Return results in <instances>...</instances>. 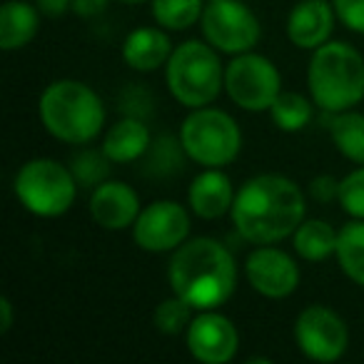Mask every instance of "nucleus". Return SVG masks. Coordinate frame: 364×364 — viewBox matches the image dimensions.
<instances>
[{
	"label": "nucleus",
	"instance_id": "1",
	"mask_svg": "<svg viewBox=\"0 0 364 364\" xmlns=\"http://www.w3.org/2000/svg\"><path fill=\"white\" fill-rule=\"evenodd\" d=\"M304 220L302 190L282 175H259L242 185L232 203V223L247 242L272 245L294 235Z\"/></svg>",
	"mask_w": 364,
	"mask_h": 364
},
{
	"label": "nucleus",
	"instance_id": "2",
	"mask_svg": "<svg viewBox=\"0 0 364 364\" xmlns=\"http://www.w3.org/2000/svg\"><path fill=\"white\" fill-rule=\"evenodd\" d=\"M167 277L172 292L195 309H215L235 292L237 267L225 245L210 237H198L175 250Z\"/></svg>",
	"mask_w": 364,
	"mask_h": 364
},
{
	"label": "nucleus",
	"instance_id": "3",
	"mask_svg": "<svg viewBox=\"0 0 364 364\" xmlns=\"http://www.w3.org/2000/svg\"><path fill=\"white\" fill-rule=\"evenodd\" d=\"M41 120L58 140L85 145L100 135L105 107L85 82L55 80L41 95Z\"/></svg>",
	"mask_w": 364,
	"mask_h": 364
},
{
	"label": "nucleus",
	"instance_id": "4",
	"mask_svg": "<svg viewBox=\"0 0 364 364\" xmlns=\"http://www.w3.org/2000/svg\"><path fill=\"white\" fill-rule=\"evenodd\" d=\"M314 105L344 112L364 97V58L347 43H324L314 50L307 73Z\"/></svg>",
	"mask_w": 364,
	"mask_h": 364
},
{
	"label": "nucleus",
	"instance_id": "5",
	"mask_svg": "<svg viewBox=\"0 0 364 364\" xmlns=\"http://www.w3.org/2000/svg\"><path fill=\"white\" fill-rule=\"evenodd\" d=\"M225 73L218 53L200 41H188L175 48L167 60V87L188 107H205L220 95Z\"/></svg>",
	"mask_w": 364,
	"mask_h": 364
},
{
	"label": "nucleus",
	"instance_id": "6",
	"mask_svg": "<svg viewBox=\"0 0 364 364\" xmlns=\"http://www.w3.org/2000/svg\"><path fill=\"white\" fill-rule=\"evenodd\" d=\"M77 180L60 162L38 157L21 167L16 175V195L26 210L38 218H58L75 203Z\"/></svg>",
	"mask_w": 364,
	"mask_h": 364
},
{
	"label": "nucleus",
	"instance_id": "7",
	"mask_svg": "<svg viewBox=\"0 0 364 364\" xmlns=\"http://www.w3.org/2000/svg\"><path fill=\"white\" fill-rule=\"evenodd\" d=\"M185 155L205 167H223L237 157L242 135L228 112L213 107H195L180 130Z\"/></svg>",
	"mask_w": 364,
	"mask_h": 364
},
{
	"label": "nucleus",
	"instance_id": "8",
	"mask_svg": "<svg viewBox=\"0 0 364 364\" xmlns=\"http://www.w3.org/2000/svg\"><path fill=\"white\" fill-rule=\"evenodd\" d=\"M225 87L235 105L242 110L257 112L269 110L274 97L279 95V73L264 55L240 53L225 70Z\"/></svg>",
	"mask_w": 364,
	"mask_h": 364
},
{
	"label": "nucleus",
	"instance_id": "9",
	"mask_svg": "<svg viewBox=\"0 0 364 364\" xmlns=\"http://www.w3.org/2000/svg\"><path fill=\"white\" fill-rule=\"evenodd\" d=\"M203 33L215 50L240 55L259 41V23L240 0H218L203 11Z\"/></svg>",
	"mask_w": 364,
	"mask_h": 364
},
{
	"label": "nucleus",
	"instance_id": "10",
	"mask_svg": "<svg viewBox=\"0 0 364 364\" xmlns=\"http://www.w3.org/2000/svg\"><path fill=\"white\" fill-rule=\"evenodd\" d=\"M297 347L314 362H334L344 354L349 334L339 314L322 304L307 307L294 322Z\"/></svg>",
	"mask_w": 364,
	"mask_h": 364
},
{
	"label": "nucleus",
	"instance_id": "11",
	"mask_svg": "<svg viewBox=\"0 0 364 364\" xmlns=\"http://www.w3.org/2000/svg\"><path fill=\"white\" fill-rule=\"evenodd\" d=\"M190 232V218L185 208L172 200H160V203L147 205L140 210L135 225H132V237L137 247L147 252H167L177 250Z\"/></svg>",
	"mask_w": 364,
	"mask_h": 364
},
{
	"label": "nucleus",
	"instance_id": "12",
	"mask_svg": "<svg viewBox=\"0 0 364 364\" xmlns=\"http://www.w3.org/2000/svg\"><path fill=\"white\" fill-rule=\"evenodd\" d=\"M237 329L225 314L203 309L188 327V347L203 364H225L237 354Z\"/></svg>",
	"mask_w": 364,
	"mask_h": 364
},
{
	"label": "nucleus",
	"instance_id": "13",
	"mask_svg": "<svg viewBox=\"0 0 364 364\" xmlns=\"http://www.w3.org/2000/svg\"><path fill=\"white\" fill-rule=\"evenodd\" d=\"M245 274L255 292L269 299H282L292 294L299 284V269L289 255L274 247H259L245 262Z\"/></svg>",
	"mask_w": 364,
	"mask_h": 364
},
{
	"label": "nucleus",
	"instance_id": "14",
	"mask_svg": "<svg viewBox=\"0 0 364 364\" xmlns=\"http://www.w3.org/2000/svg\"><path fill=\"white\" fill-rule=\"evenodd\" d=\"M90 215L105 230H125L140 215L137 193L125 182H102L90 198Z\"/></svg>",
	"mask_w": 364,
	"mask_h": 364
},
{
	"label": "nucleus",
	"instance_id": "15",
	"mask_svg": "<svg viewBox=\"0 0 364 364\" xmlns=\"http://www.w3.org/2000/svg\"><path fill=\"white\" fill-rule=\"evenodd\" d=\"M334 8L327 0H299V6L289 13L287 36L297 48L317 50L324 46L334 26Z\"/></svg>",
	"mask_w": 364,
	"mask_h": 364
},
{
	"label": "nucleus",
	"instance_id": "16",
	"mask_svg": "<svg viewBox=\"0 0 364 364\" xmlns=\"http://www.w3.org/2000/svg\"><path fill=\"white\" fill-rule=\"evenodd\" d=\"M232 203H235L232 182L218 167H210V170H205L203 175H198L193 180L190 205H193L195 215H200L203 220L223 218L228 210H232Z\"/></svg>",
	"mask_w": 364,
	"mask_h": 364
},
{
	"label": "nucleus",
	"instance_id": "17",
	"mask_svg": "<svg viewBox=\"0 0 364 364\" xmlns=\"http://www.w3.org/2000/svg\"><path fill=\"white\" fill-rule=\"evenodd\" d=\"M172 55L170 38L157 28H137L125 38L122 58L132 70H157Z\"/></svg>",
	"mask_w": 364,
	"mask_h": 364
},
{
	"label": "nucleus",
	"instance_id": "18",
	"mask_svg": "<svg viewBox=\"0 0 364 364\" xmlns=\"http://www.w3.org/2000/svg\"><path fill=\"white\" fill-rule=\"evenodd\" d=\"M150 132L140 117H122L107 130L102 140V152L110 157V162H135L150 147Z\"/></svg>",
	"mask_w": 364,
	"mask_h": 364
},
{
	"label": "nucleus",
	"instance_id": "19",
	"mask_svg": "<svg viewBox=\"0 0 364 364\" xmlns=\"http://www.w3.org/2000/svg\"><path fill=\"white\" fill-rule=\"evenodd\" d=\"M38 33V11L21 0H8L0 11V48L18 50L26 48Z\"/></svg>",
	"mask_w": 364,
	"mask_h": 364
},
{
	"label": "nucleus",
	"instance_id": "20",
	"mask_svg": "<svg viewBox=\"0 0 364 364\" xmlns=\"http://www.w3.org/2000/svg\"><path fill=\"white\" fill-rule=\"evenodd\" d=\"M294 250L307 262L327 259L332 252H337V232L322 220H309L294 230Z\"/></svg>",
	"mask_w": 364,
	"mask_h": 364
},
{
	"label": "nucleus",
	"instance_id": "21",
	"mask_svg": "<svg viewBox=\"0 0 364 364\" xmlns=\"http://www.w3.org/2000/svg\"><path fill=\"white\" fill-rule=\"evenodd\" d=\"M337 257L344 274L364 287V220L354 218L337 232Z\"/></svg>",
	"mask_w": 364,
	"mask_h": 364
},
{
	"label": "nucleus",
	"instance_id": "22",
	"mask_svg": "<svg viewBox=\"0 0 364 364\" xmlns=\"http://www.w3.org/2000/svg\"><path fill=\"white\" fill-rule=\"evenodd\" d=\"M329 132L337 150L352 162L364 165V115L359 112H334Z\"/></svg>",
	"mask_w": 364,
	"mask_h": 364
},
{
	"label": "nucleus",
	"instance_id": "23",
	"mask_svg": "<svg viewBox=\"0 0 364 364\" xmlns=\"http://www.w3.org/2000/svg\"><path fill=\"white\" fill-rule=\"evenodd\" d=\"M152 18L167 31H188L203 18V0H152Z\"/></svg>",
	"mask_w": 364,
	"mask_h": 364
},
{
	"label": "nucleus",
	"instance_id": "24",
	"mask_svg": "<svg viewBox=\"0 0 364 364\" xmlns=\"http://www.w3.org/2000/svg\"><path fill=\"white\" fill-rule=\"evenodd\" d=\"M274 125L284 132H297L309 125L312 120V102L297 92H279L269 107Z\"/></svg>",
	"mask_w": 364,
	"mask_h": 364
},
{
	"label": "nucleus",
	"instance_id": "25",
	"mask_svg": "<svg viewBox=\"0 0 364 364\" xmlns=\"http://www.w3.org/2000/svg\"><path fill=\"white\" fill-rule=\"evenodd\" d=\"M182 140L177 142L172 135H162L155 142H150L145 152V172L155 177H170L182 170Z\"/></svg>",
	"mask_w": 364,
	"mask_h": 364
},
{
	"label": "nucleus",
	"instance_id": "26",
	"mask_svg": "<svg viewBox=\"0 0 364 364\" xmlns=\"http://www.w3.org/2000/svg\"><path fill=\"white\" fill-rule=\"evenodd\" d=\"M193 304L185 302L182 297L165 299L160 307L155 309V327L165 334H180L193 324Z\"/></svg>",
	"mask_w": 364,
	"mask_h": 364
},
{
	"label": "nucleus",
	"instance_id": "27",
	"mask_svg": "<svg viewBox=\"0 0 364 364\" xmlns=\"http://www.w3.org/2000/svg\"><path fill=\"white\" fill-rule=\"evenodd\" d=\"M107 162H110V157L105 152L85 150L80 155H75V160H73V175H75L77 185H82V188H97V185H102L107 172H110Z\"/></svg>",
	"mask_w": 364,
	"mask_h": 364
},
{
	"label": "nucleus",
	"instance_id": "28",
	"mask_svg": "<svg viewBox=\"0 0 364 364\" xmlns=\"http://www.w3.org/2000/svg\"><path fill=\"white\" fill-rule=\"evenodd\" d=\"M339 205H342L347 215L364 220V167L349 172L339 182Z\"/></svg>",
	"mask_w": 364,
	"mask_h": 364
},
{
	"label": "nucleus",
	"instance_id": "29",
	"mask_svg": "<svg viewBox=\"0 0 364 364\" xmlns=\"http://www.w3.org/2000/svg\"><path fill=\"white\" fill-rule=\"evenodd\" d=\"M337 18L354 33H364V0H334Z\"/></svg>",
	"mask_w": 364,
	"mask_h": 364
},
{
	"label": "nucleus",
	"instance_id": "30",
	"mask_svg": "<svg viewBox=\"0 0 364 364\" xmlns=\"http://www.w3.org/2000/svg\"><path fill=\"white\" fill-rule=\"evenodd\" d=\"M309 193H312V198L319 200V203H332V200H339V180H334L332 175L314 177L312 185H309Z\"/></svg>",
	"mask_w": 364,
	"mask_h": 364
},
{
	"label": "nucleus",
	"instance_id": "31",
	"mask_svg": "<svg viewBox=\"0 0 364 364\" xmlns=\"http://www.w3.org/2000/svg\"><path fill=\"white\" fill-rule=\"evenodd\" d=\"M107 6V0H70V11L77 13L80 18H92L102 13Z\"/></svg>",
	"mask_w": 364,
	"mask_h": 364
},
{
	"label": "nucleus",
	"instance_id": "32",
	"mask_svg": "<svg viewBox=\"0 0 364 364\" xmlns=\"http://www.w3.org/2000/svg\"><path fill=\"white\" fill-rule=\"evenodd\" d=\"M38 11L50 18H58L65 11H70V0H38Z\"/></svg>",
	"mask_w": 364,
	"mask_h": 364
},
{
	"label": "nucleus",
	"instance_id": "33",
	"mask_svg": "<svg viewBox=\"0 0 364 364\" xmlns=\"http://www.w3.org/2000/svg\"><path fill=\"white\" fill-rule=\"evenodd\" d=\"M11 324H13V304L8 297H3L0 299V332L6 334L11 329Z\"/></svg>",
	"mask_w": 364,
	"mask_h": 364
},
{
	"label": "nucleus",
	"instance_id": "34",
	"mask_svg": "<svg viewBox=\"0 0 364 364\" xmlns=\"http://www.w3.org/2000/svg\"><path fill=\"white\" fill-rule=\"evenodd\" d=\"M122 3H142V0H122Z\"/></svg>",
	"mask_w": 364,
	"mask_h": 364
},
{
	"label": "nucleus",
	"instance_id": "35",
	"mask_svg": "<svg viewBox=\"0 0 364 364\" xmlns=\"http://www.w3.org/2000/svg\"><path fill=\"white\" fill-rule=\"evenodd\" d=\"M208 3H218V0H208Z\"/></svg>",
	"mask_w": 364,
	"mask_h": 364
}]
</instances>
